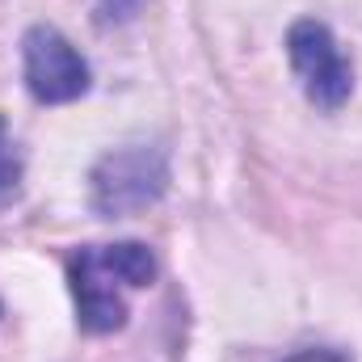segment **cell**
<instances>
[{"mask_svg": "<svg viewBox=\"0 0 362 362\" xmlns=\"http://www.w3.org/2000/svg\"><path fill=\"white\" fill-rule=\"evenodd\" d=\"M72 295H76V320L85 333H114L127 325V303L118 286H148L156 278V257L139 240L81 249L68 262Z\"/></svg>", "mask_w": 362, "mask_h": 362, "instance_id": "6da1fadb", "label": "cell"}, {"mask_svg": "<svg viewBox=\"0 0 362 362\" xmlns=\"http://www.w3.org/2000/svg\"><path fill=\"white\" fill-rule=\"evenodd\" d=\"M169 189V156L160 148L135 144L101 156L89 173V202L97 215H135L160 202Z\"/></svg>", "mask_w": 362, "mask_h": 362, "instance_id": "7a4b0ae2", "label": "cell"}, {"mask_svg": "<svg viewBox=\"0 0 362 362\" xmlns=\"http://www.w3.org/2000/svg\"><path fill=\"white\" fill-rule=\"evenodd\" d=\"M286 55H291V68L299 76V85L308 93L312 105L320 110H341L354 93V68L350 59L341 55L333 30L325 21H295L291 34H286Z\"/></svg>", "mask_w": 362, "mask_h": 362, "instance_id": "3957f363", "label": "cell"}, {"mask_svg": "<svg viewBox=\"0 0 362 362\" xmlns=\"http://www.w3.org/2000/svg\"><path fill=\"white\" fill-rule=\"evenodd\" d=\"M21 59H25V89L42 105H68L89 93L85 55L55 25H30L21 38Z\"/></svg>", "mask_w": 362, "mask_h": 362, "instance_id": "277c9868", "label": "cell"}, {"mask_svg": "<svg viewBox=\"0 0 362 362\" xmlns=\"http://www.w3.org/2000/svg\"><path fill=\"white\" fill-rule=\"evenodd\" d=\"M21 173H25L21 148L13 144V135H8V127H4V118H0V206H4L8 198H17V189H21Z\"/></svg>", "mask_w": 362, "mask_h": 362, "instance_id": "5b68a950", "label": "cell"}, {"mask_svg": "<svg viewBox=\"0 0 362 362\" xmlns=\"http://www.w3.org/2000/svg\"><path fill=\"white\" fill-rule=\"evenodd\" d=\"M286 362H346L341 354H329V350H308V354H295Z\"/></svg>", "mask_w": 362, "mask_h": 362, "instance_id": "8992f818", "label": "cell"}, {"mask_svg": "<svg viewBox=\"0 0 362 362\" xmlns=\"http://www.w3.org/2000/svg\"><path fill=\"white\" fill-rule=\"evenodd\" d=\"M122 4H135V0H122Z\"/></svg>", "mask_w": 362, "mask_h": 362, "instance_id": "52a82bcc", "label": "cell"}]
</instances>
